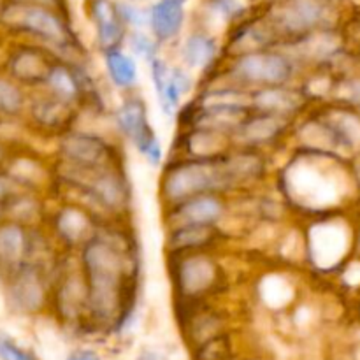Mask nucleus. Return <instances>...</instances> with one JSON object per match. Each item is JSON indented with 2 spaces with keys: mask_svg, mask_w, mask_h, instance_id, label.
Instances as JSON below:
<instances>
[{
  "mask_svg": "<svg viewBox=\"0 0 360 360\" xmlns=\"http://www.w3.org/2000/svg\"><path fill=\"white\" fill-rule=\"evenodd\" d=\"M86 278V304L101 322L118 319L125 304L127 250L112 236H91L81 253Z\"/></svg>",
  "mask_w": 360,
  "mask_h": 360,
  "instance_id": "f257e3e1",
  "label": "nucleus"
},
{
  "mask_svg": "<svg viewBox=\"0 0 360 360\" xmlns=\"http://www.w3.org/2000/svg\"><path fill=\"white\" fill-rule=\"evenodd\" d=\"M229 186H234V181L229 171L227 158H200L171 165L162 178L160 193L165 200L178 204L190 197L213 193Z\"/></svg>",
  "mask_w": 360,
  "mask_h": 360,
  "instance_id": "f03ea898",
  "label": "nucleus"
},
{
  "mask_svg": "<svg viewBox=\"0 0 360 360\" xmlns=\"http://www.w3.org/2000/svg\"><path fill=\"white\" fill-rule=\"evenodd\" d=\"M116 125L151 167H158L162 164L164 150L148 120L146 105L141 98H127L120 105L116 111Z\"/></svg>",
  "mask_w": 360,
  "mask_h": 360,
  "instance_id": "7ed1b4c3",
  "label": "nucleus"
},
{
  "mask_svg": "<svg viewBox=\"0 0 360 360\" xmlns=\"http://www.w3.org/2000/svg\"><path fill=\"white\" fill-rule=\"evenodd\" d=\"M232 72L239 81L262 86H283L294 76V62L283 53H241L232 63Z\"/></svg>",
  "mask_w": 360,
  "mask_h": 360,
  "instance_id": "20e7f679",
  "label": "nucleus"
},
{
  "mask_svg": "<svg viewBox=\"0 0 360 360\" xmlns=\"http://www.w3.org/2000/svg\"><path fill=\"white\" fill-rule=\"evenodd\" d=\"M150 74L162 112L172 118L178 112L181 98L192 90V77L183 67H169L160 56H155L150 62Z\"/></svg>",
  "mask_w": 360,
  "mask_h": 360,
  "instance_id": "39448f33",
  "label": "nucleus"
},
{
  "mask_svg": "<svg viewBox=\"0 0 360 360\" xmlns=\"http://www.w3.org/2000/svg\"><path fill=\"white\" fill-rule=\"evenodd\" d=\"M63 160L76 172H91L108 167V144L97 136L84 132L67 134L60 143Z\"/></svg>",
  "mask_w": 360,
  "mask_h": 360,
  "instance_id": "423d86ee",
  "label": "nucleus"
},
{
  "mask_svg": "<svg viewBox=\"0 0 360 360\" xmlns=\"http://www.w3.org/2000/svg\"><path fill=\"white\" fill-rule=\"evenodd\" d=\"M176 285L186 297H197L206 294L217 285L218 266L211 257L204 253H192L181 259L176 267Z\"/></svg>",
  "mask_w": 360,
  "mask_h": 360,
  "instance_id": "0eeeda50",
  "label": "nucleus"
},
{
  "mask_svg": "<svg viewBox=\"0 0 360 360\" xmlns=\"http://www.w3.org/2000/svg\"><path fill=\"white\" fill-rule=\"evenodd\" d=\"M221 214H224V204L211 193H202V195L181 200L176 204L172 211V218L176 221L174 227H179V225H211L213 227L217 221H220Z\"/></svg>",
  "mask_w": 360,
  "mask_h": 360,
  "instance_id": "6e6552de",
  "label": "nucleus"
},
{
  "mask_svg": "<svg viewBox=\"0 0 360 360\" xmlns=\"http://www.w3.org/2000/svg\"><path fill=\"white\" fill-rule=\"evenodd\" d=\"M14 23H20L32 34L39 35L44 41L62 46L67 42V30L62 21L44 7H20L14 9Z\"/></svg>",
  "mask_w": 360,
  "mask_h": 360,
  "instance_id": "1a4fd4ad",
  "label": "nucleus"
},
{
  "mask_svg": "<svg viewBox=\"0 0 360 360\" xmlns=\"http://www.w3.org/2000/svg\"><path fill=\"white\" fill-rule=\"evenodd\" d=\"M185 23V0H158L150 9V28L160 42L178 37Z\"/></svg>",
  "mask_w": 360,
  "mask_h": 360,
  "instance_id": "9d476101",
  "label": "nucleus"
},
{
  "mask_svg": "<svg viewBox=\"0 0 360 360\" xmlns=\"http://www.w3.org/2000/svg\"><path fill=\"white\" fill-rule=\"evenodd\" d=\"M91 20L97 28V39L101 48L104 51L118 48L120 42L125 37V32H123V21L116 11V6H112L109 0H94Z\"/></svg>",
  "mask_w": 360,
  "mask_h": 360,
  "instance_id": "9b49d317",
  "label": "nucleus"
},
{
  "mask_svg": "<svg viewBox=\"0 0 360 360\" xmlns=\"http://www.w3.org/2000/svg\"><path fill=\"white\" fill-rule=\"evenodd\" d=\"M322 6L319 0H288L278 14V23L290 34L309 30L319 23Z\"/></svg>",
  "mask_w": 360,
  "mask_h": 360,
  "instance_id": "f8f14e48",
  "label": "nucleus"
},
{
  "mask_svg": "<svg viewBox=\"0 0 360 360\" xmlns=\"http://www.w3.org/2000/svg\"><path fill=\"white\" fill-rule=\"evenodd\" d=\"M287 120L285 116L271 115V112H262L253 118H245L241 125L236 129L239 141L245 144H266L273 141L274 137L283 132Z\"/></svg>",
  "mask_w": 360,
  "mask_h": 360,
  "instance_id": "ddd939ff",
  "label": "nucleus"
},
{
  "mask_svg": "<svg viewBox=\"0 0 360 360\" xmlns=\"http://www.w3.org/2000/svg\"><path fill=\"white\" fill-rule=\"evenodd\" d=\"M9 301L14 308L23 313H34L41 309L44 302V287L37 273L27 271L18 276L9 288Z\"/></svg>",
  "mask_w": 360,
  "mask_h": 360,
  "instance_id": "4468645a",
  "label": "nucleus"
},
{
  "mask_svg": "<svg viewBox=\"0 0 360 360\" xmlns=\"http://www.w3.org/2000/svg\"><path fill=\"white\" fill-rule=\"evenodd\" d=\"M218 55V44L211 35L192 34L181 46L183 63L190 70H204Z\"/></svg>",
  "mask_w": 360,
  "mask_h": 360,
  "instance_id": "2eb2a0df",
  "label": "nucleus"
},
{
  "mask_svg": "<svg viewBox=\"0 0 360 360\" xmlns=\"http://www.w3.org/2000/svg\"><path fill=\"white\" fill-rule=\"evenodd\" d=\"M104 67L109 81L116 88L129 90V88L136 86L137 63L132 55L120 51V49H109V51H104Z\"/></svg>",
  "mask_w": 360,
  "mask_h": 360,
  "instance_id": "dca6fc26",
  "label": "nucleus"
},
{
  "mask_svg": "<svg viewBox=\"0 0 360 360\" xmlns=\"http://www.w3.org/2000/svg\"><path fill=\"white\" fill-rule=\"evenodd\" d=\"M299 104H301L299 95L290 90H285L283 86H266L252 97V105H255L262 112H271V115L278 116H285L295 111Z\"/></svg>",
  "mask_w": 360,
  "mask_h": 360,
  "instance_id": "f3484780",
  "label": "nucleus"
},
{
  "mask_svg": "<svg viewBox=\"0 0 360 360\" xmlns=\"http://www.w3.org/2000/svg\"><path fill=\"white\" fill-rule=\"evenodd\" d=\"M213 239L211 225H179L169 236V248L172 252H193L202 248Z\"/></svg>",
  "mask_w": 360,
  "mask_h": 360,
  "instance_id": "a211bd4d",
  "label": "nucleus"
},
{
  "mask_svg": "<svg viewBox=\"0 0 360 360\" xmlns=\"http://www.w3.org/2000/svg\"><path fill=\"white\" fill-rule=\"evenodd\" d=\"M56 231L67 243H79L90 232V220L77 207H63L56 217Z\"/></svg>",
  "mask_w": 360,
  "mask_h": 360,
  "instance_id": "6ab92c4d",
  "label": "nucleus"
},
{
  "mask_svg": "<svg viewBox=\"0 0 360 360\" xmlns=\"http://www.w3.org/2000/svg\"><path fill=\"white\" fill-rule=\"evenodd\" d=\"M27 238L21 227L9 224L0 227V262L7 266H16L25 255Z\"/></svg>",
  "mask_w": 360,
  "mask_h": 360,
  "instance_id": "aec40b11",
  "label": "nucleus"
},
{
  "mask_svg": "<svg viewBox=\"0 0 360 360\" xmlns=\"http://www.w3.org/2000/svg\"><path fill=\"white\" fill-rule=\"evenodd\" d=\"M46 84H48L53 97L60 98V101L67 102V104L76 101L77 95H79V84H77L76 77L72 76L70 70H67L62 65L51 67L48 70V74H46Z\"/></svg>",
  "mask_w": 360,
  "mask_h": 360,
  "instance_id": "412c9836",
  "label": "nucleus"
},
{
  "mask_svg": "<svg viewBox=\"0 0 360 360\" xmlns=\"http://www.w3.org/2000/svg\"><path fill=\"white\" fill-rule=\"evenodd\" d=\"M190 153L200 158H213V155L225 150V136L220 130L199 129L188 137Z\"/></svg>",
  "mask_w": 360,
  "mask_h": 360,
  "instance_id": "4be33fe9",
  "label": "nucleus"
},
{
  "mask_svg": "<svg viewBox=\"0 0 360 360\" xmlns=\"http://www.w3.org/2000/svg\"><path fill=\"white\" fill-rule=\"evenodd\" d=\"M83 302H86V287L83 285V281L77 280V276H69L58 294L60 309L65 316L74 319L79 315Z\"/></svg>",
  "mask_w": 360,
  "mask_h": 360,
  "instance_id": "5701e85b",
  "label": "nucleus"
},
{
  "mask_svg": "<svg viewBox=\"0 0 360 360\" xmlns=\"http://www.w3.org/2000/svg\"><path fill=\"white\" fill-rule=\"evenodd\" d=\"M13 70L20 79L23 81H39L48 74V65L41 55L32 51H23L14 58Z\"/></svg>",
  "mask_w": 360,
  "mask_h": 360,
  "instance_id": "b1692460",
  "label": "nucleus"
},
{
  "mask_svg": "<svg viewBox=\"0 0 360 360\" xmlns=\"http://www.w3.org/2000/svg\"><path fill=\"white\" fill-rule=\"evenodd\" d=\"M127 44H129L132 56L144 60L150 63L155 56H158L157 41L151 39L144 30H132L127 35Z\"/></svg>",
  "mask_w": 360,
  "mask_h": 360,
  "instance_id": "393cba45",
  "label": "nucleus"
},
{
  "mask_svg": "<svg viewBox=\"0 0 360 360\" xmlns=\"http://www.w3.org/2000/svg\"><path fill=\"white\" fill-rule=\"evenodd\" d=\"M116 11L123 23L132 27V30H144L146 27H150V11H144L136 4L120 2L116 4Z\"/></svg>",
  "mask_w": 360,
  "mask_h": 360,
  "instance_id": "a878e982",
  "label": "nucleus"
},
{
  "mask_svg": "<svg viewBox=\"0 0 360 360\" xmlns=\"http://www.w3.org/2000/svg\"><path fill=\"white\" fill-rule=\"evenodd\" d=\"M65 109H69L67 108V102L53 97L49 98V101H42L35 105V116H37V120H41V122L53 125V123L60 122V120L65 116Z\"/></svg>",
  "mask_w": 360,
  "mask_h": 360,
  "instance_id": "bb28decb",
  "label": "nucleus"
},
{
  "mask_svg": "<svg viewBox=\"0 0 360 360\" xmlns=\"http://www.w3.org/2000/svg\"><path fill=\"white\" fill-rule=\"evenodd\" d=\"M21 104H23L21 91L13 83H9V81L0 79V105L6 111L14 112L21 108Z\"/></svg>",
  "mask_w": 360,
  "mask_h": 360,
  "instance_id": "cd10ccee",
  "label": "nucleus"
},
{
  "mask_svg": "<svg viewBox=\"0 0 360 360\" xmlns=\"http://www.w3.org/2000/svg\"><path fill=\"white\" fill-rule=\"evenodd\" d=\"M0 360H37L30 352L23 350L11 338L0 334Z\"/></svg>",
  "mask_w": 360,
  "mask_h": 360,
  "instance_id": "c85d7f7f",
  "label": "nucleus"
},
{
  "mask_svg": "<svg viewBox=\"0 0 360 360\" xmlns=\"http://www.w3.org/2000/svg\"><path fill=\"white\" fill-rule=\"evenodd\" d=\"M67 360H102L98 357L95 352H90V350H79V352H74V354H70Z\"/></svg>",
  "mask_w": 360,
  "mask_h": 360,
  "instance_id": "c756f323",
  "label": "nucleus"
},
{
  "mask_svg": "<svg viewBox=\"0 0 360 360\" xmlns=\"http://www.w3.org/2000/svg\"><path fill=\"white\" fill-rule=\"evenodd\" d=\"M141 360H167V359H164L158 354H144L143 357H141Z\"/></svg>",
  "mask_w": 360,
  "mask_h": 360,
  "instance_id": "7c9ffc66",
  "label": "nucleus"
},
{
  "mask_svg": "<svg viewBox=\"0 0 360 360\" xmlns=\"http://www.w3.org/2000/svg\"><path fill=\"white\" fill-rule=\"evenodd\" d=\"M32 2H37V4H51L53 0H32Z\"/></svg>",
  "mask_w": 360,
  "mask_h": 360,
  "instance_id": "2f4dec72",
  "label": "nucleus"
},
{
  "mask_svg": "<svg viewBox=\"0 0 360 360\" xmlns=\"http://www.w3.org/2000/svg\"><path fill=\"white\" fill-rule=\"evenodd\" d=\"M4 306V299H2V295H0V308H2Z\"/></svg>",
  "mask_w": 360,
  "mask_h": 360,
  "instance_id": "473e14b6",
  "label": "nucleus"
},
{
  "mask_svg": "<svg viewBox=\"0 0 360 360\" xmlns=\"http://www.w3.org/2000/svg\"><path fill=\"white\" fill-rule=\"evenodd\" d=\"M0 192H2V188H0Z\"/></svg>",
  "mask_w": 360,
  "mask_h": 360,
  "instance_id": "72a5a7b5",
  "label": "nucleus"
}]
</instances>
